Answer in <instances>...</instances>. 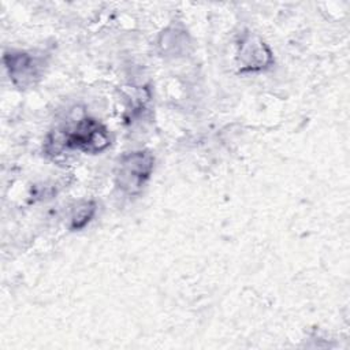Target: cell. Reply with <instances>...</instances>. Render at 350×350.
Returning <instances> with one entry per match:
<instances>
[{"label": "cell", "mask_w": 350, "mask_h": 350, "mask_svg": "<svg viewBox=\"0 0 350 350\" xmlns=\"http://www.w3.org/2000/svg\"><path fill=\"white\" fill-rule=\"evenodd\" d=\"M48 142H55L52 152H59L62 149H77L85 153H100L105 150L109 144V133L104 124L93 118H82L71 127L60 131L53 138H49ZM51 148H46L49 150Z\"/></svg>", "instance_id": "1"}, {"label": "cell", "mask_w": 350, "mask_h": 350, "mask_svg": "<svg viewBox=\"0 0 350 350\" xmlns=\"http://www.w3.org/2000/svg\"><path fill=\"white\" fill-rule=\"evenodd\" d=\"M3 62L11 82L19 89L33 86L41 77L42 63L40 59L26 51H7Z\"/></svg>", "instance_id": "4"}, {"label": "cell", "mask_w": 350, "mask_h": 350, "mask_svg": "<svg viewBox=\"0 0 350 350\" xmlns=\"http://www.w3.org/2000/svg\"><path fill=\"white\" fill-rule=\"evenodd\" d=\"M237 63L241 74L261 72L273 64V53L258 36L243 33L238 41Z\"/></svg>", "instance_id": "3"}, {"label": "cell", "mask_w": 350, "mask_h": 350, "mask_svg": "<svg viewBox=\"0 0 350 350\" xmlns=\"http://www.w3.org/2000/svg\"><path fill=\"white\" fill-rule=\"evenodd\" d=\"M97 211V204L93 200L81 201L72 211L70 217V230L78 231L85 228L90 220L94 217Z\"/></svg>", "instance_id": "6"}, {"label": "cell", "mask_w": 350, "mask_h": 350, "mask_svg": "<svg viewBox=\"0 0 350 350\" xmlns=\"http://www.w3.org/2000/svg\"><path fill=\"white\" fill-rule=\"evenodd\" d=\"M187 45H189L187 34L178 29H171V30L163 31V34L159 40V46H160L161 52L172 55V56H178L182 52H185Z\"/></svg>", "instance_id": "5"}, {"label": "cell", "mask_w": 350, "mask_h": 350, "mask_svg": "<svg viewBox=\"0 0 350 350\" xmlns=\"http://www.w3.org/2000/svg\"><path fill=\"white\" fill-rule=\"evenodd\" d=\"M154 168V157L149 150L127 152L118 160L115 183L127 196H137L145 187Z\"/></svg>", "instance_id": "2"}]
</instances>
